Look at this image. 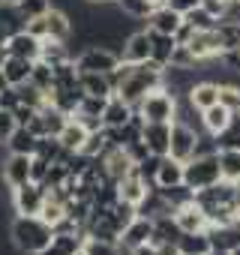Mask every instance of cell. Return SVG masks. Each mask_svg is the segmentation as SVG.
<instances>
[{"mask_svg":"<svg viewBox=\"0 0 240 255\" xmlns=\"http://www.w3.org/2000/svg\"><path fill=\"white\" fill-rule=\"evenodd\" d=\"M9 240L21 255H39L54 240V225H48L42 216H24L18 213L9 225Z\"/></svg>","mask_w":240,"mask_h":255,"instance_id":"1","label":"cell"},{"mask_svg":"<svg viewBox=\"0 0 240 255\" xmlns=\"http://www.w3.org/2000/svg\"><path fill=\"white\" fill-rule=\"evenodd\" d=\"M159 87H165V69L156 66L153 60H147V63H132V72L126 75L123 84L117 87V93L123 96L126 102L138 105L147 93H153Z\"/></svg>","mask_w":240,"mask_h":255,"instance_id":"2","label":"cell"},{"mask_svg":"<svg viewBox=\"0 0 240 255\" xmlns=\"http://www.w3.org/2000/svg\"><path fill=\"white\" fill-rule=\"evenodd\" d=\"M135 114L147 123H174L177 120V96L168 87H159L135 105Z\"/></svg>","mask_w":240,"mask_h":255,"instance_id":"3","label":"cell"},{"mask_svg":"<svg viewBox=\"0 0 240 255\" xmlns=\"http://www.w3.org/2000/svg\"><path fill=\"white\" fill-rule=\"evenodd\" d=\"M72 27H75V24H72L69 12L60 9V6H51L45 15L27 21V30H30L33 36H39V39H57V42H69Z\"/></svg>","mask_w":240,"mask_h":255,"instance_id":"4","label":"cell"},{"mask_svg":"<svg viewBox=\"0 0 240 255\" xmlns=\"http://www.w3.org/2000/svg\"><path fill=\"white\" fill-rule=\"evenodd\" d=\"M222 180V165H219V153H210V156H192L186 162V174H183V183L189 189H207L213 183Z\"/></svg>","mask_w":240,"mask_h":255,"instance_id":"5","label":"cell"},{"mask_svg":"<svg viewBox=\"0 0 240 255\" xmlns=\"http://www.w3.org/2000/svg\"><path fill=\"white\" fill-rule=\"evenodd\" d=\"M120 63V51L108 48V45H87L78 57H75V66L81 72H111L114 66Z\"/></svg>","mask_w":240,"mask_h":255,"instance_id":"6","label":"cell"},{"mask_svg":"<svg viewBox=\"0 0 240 255\" xmlns=\"http://www.w3.org/2000/svg\"><path fill=\"white\" fill-rule=\"evenodd\" d=\"M45 198H48V189L36 180L12 189V207H15V213H24V216H39L45 207Z\"/></svg>","mask_w":240,"mask_h":255,"instance_id":"7","label":"cell"},{"mask_svg":"<svg viewBox=\"0 0 240 255\" xmlns=\"http://www.w3.org/2000/svg\"><path fill=\"white\" fill-rule=\"evenodd\" d=\"M189 51L204 63V60H216V57H222L225 54V42H222V33H219V27H210V30H195L192 36H189Z\"/></svg>","mask_w":240,"mask_h":255,"instance_id":"8","label":"cell"},{"mask_svg":"<svg viewBox=\"0 0 240 255\" xmlns=\"http://www.w3.org/2000/svg\"><path fill=\"white\" fill-rule=\"evenodd\" d=\"M30 171H33V156H27V153H9L0 162V177H3V183L9 189H18V186L30 183L33 180Z\"/></svg>","mask_w":240,"mask_h":255,"instance_id":"9","label":"cell"},{"mask_svg":"<svg viewBox=\"0 0 240 255\" xmlns=\"http://www.w3.org/2000/svg\"><path fill=\"white\" fill-rule=\"evenodd\" d=\"M198 138H201L198 129H192V126L174 120V126H171V150H168V156H174V159H180V162H189V159L195 156Z\"/></svg>","mask_w":240,"mask_h":255,"instance_id":"10","label":"cell"},{"mask_svg":"<svg viewBox=\"0 0 240 255\" xmlns=\"http://www.w3.org/2000/svg\"><path fill=\"white\" fill-rule=\"evenodd\" d=\"M150 51H153V39H150V30H132L123 45H120V60L126 63H147L150 60Z\"/></svg>","mask_w":240,"mask_h":255,"instance_id":"11","label":"cell"},{"mask_svg":"<svg viewBox=\"0 0 240 255\" xmlns=\"http://www.w3.org/2000/svg\"><path fill=\"white\" fill-rule=\"evenodd\" d=\"M171 126L174 123H141V141L153 156H168L171 150Z\"/></svg>","mask_w":240,"mask_h":255,"instance_id":"12","label":"cell"},{"mask_svg":"<svg viewBox=\"0 0 240 255\" xmlns=\"http://www.w3.org/2000/svg\"><path fill=\"white\" fill-rule=\"evenodd\" d=\"M99 162L105 165V171H108V177H111L114 183H120L126 174L135 171V162H132V156H129L126 147H108V150L99 156Z\"/></svg>","mask_w":240,"mask_h":255,"instance_id":"13","label":"cell"},{"mask_svg":"<svg viewBox=\"0 0 240 255\" xmlns=\"http://www.w3.org/2000/svg\"><path fill=\"white\" fill-rule=\"evenodd\" d=\"M135 120V105L126 102L120 93L108 96V105H105V114H102V123L105 129H120V126H126Z\"/></svg>","mask_w":240,"mask_h":255,"instance_id":"14","label":"cell"},{"mask_svg":"<svg viewBox=\"0 0 240 255\" xmlns=\"http://www.w3.org/2000/svg\"><path fill=\"white\" fill-rule=\"evenodd\" d=\"M39 51H42V39L33 36L27 27L12 33L6 39V54H15V57H24V60H39Z\"/></svg>","mask_w":240,"mask_h":255,"instance_id":"15","label":"cell"},{"mask_svg":"<svg viewBox=\"0 0 240 255\" xmlns=\"http://www.w3.org/2000/svg\"><path fill=\"white\" fill-rule=\"evenodd\" d=\"M33 63L36 60H24V57H15V54H6L3 60H0V72H3V78H6L9 87H21V84L30 81Z\"/></svg>","mask_w":240,"mask_h":255,"instance_id":"16","label":"cell"},{"mask_svg":"<svg viewBox=\"0 0 240 255\" xmlns=\"http://www.w3.org/2000/svg\"><path fill=\"white\" fill-rule=\"evenodd\" d=\"M150 237H153V219L138 213V216L123 228V234H120V243L129 246V249H138V246L150 243Z\"/></svg>","mask_w":240,"mask_h":255,"instance_id":"17","label":"cell"},{"mask_svg":"<svg viewBox=\"0 0 240 255\" xmlns=\"http://www.w3.org/2000/svg\"><path fill=\"white\" fill-rule=\"evenodd\" d=\"M180 24H183V15L177 12V9H171L168 3H162V6H156L150 15H147V30H156V33H177L180 30Z\"/></svg>","mask_w":240,"mask_h":255,"instance_id":"18","label":"cell"},{"mask_svg":"<svg viewBox=\"0 0 240 255\" xmlns=\"http://www.w3.org/2000/svg\"><path fill=\"white\" fill-rule=\"evenodd\" d=\"M210 246L216 252H231L240 246V222H225V225H207Z\"/></svg>","mask_w":240,"mask_h":255,"instance_id":"19","label":"cell"},{"mask_svg":"<svg viewBox=\"0 0 240 255\" xmlns=\"http://www.w3.org/2000/svg\"><path fill=\"white\" fill-rule=\"evenodd\" d=\"M183 174H186V162H180L174 156H162L159 168H156V177H153V186H159V189L177 186V183H183Z\"/></svg>","mask_w":240,"mask_h":255,"instance_id":"20","label":"cell"},{"mask_svg":"<svg viewBox=\"0 0 240 255\" xmlns=\"http://www.w3.org/2000/svg\"><path fill=\"white\" fill-rule=\"evenodd\" d=\"M153 189V183H147L138 171H132V174H126L123 180H120L117 183V192H120V198H123V201H129V204H141L144 201V195Z\"/></svg>","mask_w":240,"mask_h":255,"instance_id":"21","label":"cell"},{"mask_svg":"<svg viewBox=\"0 0 240 255\" xmlns=\"http://www.w3.org/2000/svg\"><path fill=\"white\" fill-rule=\"evenodd\" d=\"M84 246L81 231H54V240L39 252V255H75Z\"/></svg>","mask_w":240,"mask_h":255,"instance_id":"22","label":"cell"},{"mask_svg":"<svg viewBox=\"0 0 240 255\" xmlns=\"http://www.w3.org/2000/svg\"><path fill=\"white\" fill-rule=\"evenodd\" d=\"M174 219H177L180 231H207V225H210V222H207V213H204L195 201L177 207V210H174Z\"/></svg>","mask_w":240,"mask_h":255,"instance_id":"23","label":"cell"},{"mask_svg":"<svg viewBox=\"0 0 240 255\" xmlns=\"http://www.w3.org/2000/svg\"><path fill=\"white\" fill-rule=\"evenodd\" d=\"M150 39H153V51H150V60L156 63V66H162V69H168L171 66V57H174V48L180 45L171 33H156V30H150Z\"/></svg>","mask_w":240,"mask_h":255,"instance_id":"24","label":"cell"},{"mask_svg":"<svg viewBox=\"0 0 240 255\" xmlns=\"http://www.w3.org/2000/svg\"><path fill=\"white\" fill-rule=\"evenodd\" d=\"M78 84H81L84 96H102V99L114 96V84H111V78L105 72H81Z\"/></svg>","mask_w":240,"mask_h":255,"instance_id":"25","label":"cell"},{"mask_svg":"<svg viewBox=\"0 0 240 255\" xmlns=\"http://www.w3.org/2000/svg\"><path fill=\"white\" fill-rule=\"evenodd\" d=\"M186 99L195 105V108H210V105H216L219 102V84L216 81H210V78H204V81H195L189 90H186Z\"/></svg>","mask_w":240,"mask_h":255,"instance_id":"26","label":"cell"},{"mask_svg":"<svg viewBox=\"0 0 240 255\" xmlns=\"http://www.w3.org/2000/svg\"><path fill=\"white\" fill-rule=\"evenodd\" d=\"M180 234H183V231H180L174 213H165V216H156V219H153V237H150V243H156V246H162V243H177Z\"/></svg>","mask_w":240,"mask_h":255,"instance_id":"27","label":"cell"},{"mask_svg":"<svg viewBox=\"0 0 240 255\" xmlns=\"http://www.w3.org/2000/svg\"><path fill=\"white\" fill-rule=\"evenodd\" d=\"M87 135H90L87 126H84L78 117H69V123L63 126V132H60L57 138H60V144H63L69 153H78V150H81V144L87 141Z\"/></svg>","mask_w":240,"mask_h":255,"instance_id":"28","label":"cell"},{"mask_svg":"<svg viewBox=\"0 0 240 255\" xmlns=\"http://www.w3.org/2000/svg\"><path fill=\"white\" fill-rule=\"evenodd\" d=\"M231 114L234 111H228L222 102H216V105H210V108H204L201 111V123H204V132H210V135H219L225 126L231 123Z\"/></svg>","mask_w":240,"mask_h":255,"instance_id":"29","label":"cell"},{"mask_svg":"<svg viewBox=\"0 0 240 255\" xmlns=\"http://www.w3.org/2000/svg\"><path fill=\"white\" fill-rule=\"evenodd\" d=\"M177 249H180V255H207L213 249L210 234L207 231H183L177 240Z\"/></svg>","mask_w":240,"mask_h":255,"instance_id":"30","label":"cell"},{"mask_svg":"<svg viewBox=\"0 0 240 255\" xmlns=\"http://www.w3.org/2000/svg\"><path fill=\"white\" fill-rule=\"evenodd\" d=\"M36 144H39V138L27 129V126H15L12 138L6 141V150L9 153H27V156H33L36 153Z\"/></svg>","mask_w":240,"mask_h":255,"instance_id":"31","label":"cell"},{"mask_svg":"<svg viewBox=\"0 0 240 255\" xmlns=\"http://www.w3.org/2000/svg\"><path fill=\"white\" fill-rule=\"evenodd\" d=\"M39 60H45L48 66H60L66 60H72L66 42H57V39H42V51H39Z\"/></svg>","mask_w":240,"mask_h":255,"instance_id":"32","label":"cell"},{"mask_svg":"<svg viewBox=\"0 0 240 255\" xmlns=\"http://www.w3.org/2000/svg\"><path fill=\"white\" fill-rule=\"evenodd\" d=\"M216 144L219 150H240V111L231 114V123L216 135Z\"/></svg>","mask_w":240,"mask_h":255,"instance_id":"33","label":"cell"},{"mask_svg":"<svg viewBox=\"0 0 240 255\" xmlns=\"http://www.w3.org/2000/svg\"><path fill=\"white\" fill-rule=\"evenodd\" d=\"M219 165H222V180L240 183V150H219Z\"/></svg>","mask_w":240,"mask_h":255,"instance_id":"34","label":"cell"},{"mask_svg":"<svg viewBox=\"0 0 240 255\" xmlns=\"http://www.w3.org/2000/svg\"><path fill=\"white\" fill-rule=\"evenodd\" d=\"M159 192L165 195V201H168V207H171V210H177V207H183V204L195 201V189H189L186 183H177V186H168V189H159Z\"/></svg>","mask_w":240,"mask_h":255,"instance_id":"35","label":"cell"},{"mask_svg":"<svg viewBox=\"0 0 240 255\" xmlns=\"http://www.w3.org/2000/svg\"><path fill=\"white\" fill-rule=\"evenodd\" d=\"M120 3V9H123L129 18H135V21H147V15L156 9L150 0H117Z\"/></svg>","mask_w":240,"mask_h":255,"instance_id":"36","label":"cell"},{"mask_svg":"<svg viewBox=\"0 0 240 255\" xmlns=\"http://www.w3.org/2000/svg\"><path fill=\"white\" fill-rule=\"evenodd\" d=\"M30 81L36 87H42L45 93H51V87H54V66H48L45 60H36L33 63V72H30Z\"/></svg>","mask_w":240,"mask_h":255,"instance_id":"37","label":"cell"},{"mask_svg":"<svg viewBox=\"0 0 240 255\" xmlns=\"http://www.w3.org/2000/svg\"><path fill=\"white\" fill-rule=\"evenodd\" d=\"M183 18H186L195 30H210V27H216V24H219V18H216L213 12H207L204 6H195V9H192V12H186Z\"/></svg>","mask_w":240,"mask_h":255,"instance_id":"38","label":"cell"},{"mask_svg":"<svg viewBox=\"0 0 240 255\" xmlns=\"http://www.w3.org/2000/svg\"><path fill=\"white\" fill-rule=\"evenodd\" d=\"M39 216H42L48 225H54V228H57V225L66 219V204L48 195V198H45V207H42V213H39Z\"/></svg>","mask_w":240,"mask_h":255,"instance_id":"39","label":"cell"},{"mask_svg":"<svg viewBox=\"0 0 240 255\" xmlns=\"http://www.w3.org/2000/svg\"><path fill=\"white\" fill-rule=\"evenodd\" d=\"M51 6H54L51 0H21V3H18V12L24 15V21H33V18L45 15Z\"/></svg>","mask_w":240,"mask_h":255,"instance_id":"40","label":"cell"},{"mask_svg":"<svg viewBox=\"0 0 240 255\" xmlns=\"http://www.w3.org/2000/svg\"><path fill=\"white\" fill-rule=\"evenodd\" d=\"M219 102H222L228 111H240V81L219 84Z\"/></svg>","mask_w":240,"mask_h":255,"instance_id":"41","label":"cell"},{"mask_svg":"<svg viewBox=\"0 0 240 255\" xmlns=\"http://www.w3.org/2000/svg\"><path fill=\"white\" fill-rule=\"evenodd\" d=\"M84 252H87V255H120V243L96 240V237H84Z\"/></svg>","mask_w":240,"mask_h":255,"instance_id":"42","label":"cell"},{"mask_svg":"<svg viewBox=\"0 0 240 255\" xmlns=\"http://www.w3.org/2000/svg\"><path fill=\"white\" fill-rule=\"evenodd\" d=\"M15 114L12 111H6V108H0V144L6 147V141L12 138V132H15Z\"/></svg>","mask_w":240,"mask_h":255,"instance_id":"43","label":"cell"},{"mask_svg":"<svg viewBox=\"0 0 240 255\" xmlns=\"http://www.w3.org/2000/svg\"><path fill=\"white\" fill-rule=\"evenodd\" d=\"M21 105V96H18V87H3L0 90V108H6V111H15Z\"/></svg>","mask_w":240,"mask_h":255,"instance_id":"44","label":"cell"},{"mask_svg":"<svg viewBox=\"0 0 240 255\" xmlns=\"http://www.w3.org/2000/svg\"><path fill=\"white\" fill-rule=\"evenodd\" d=\"M48 168H51V162H48V159L33 156V171H30V177H33L36 183H42V180H45V174H48Z\"/></svg>","mask_w":240,"mask_h":255,"instance_id":"45","label":"cell"},{"mask_svg":"<svg viewBox=\"0 0 240 255\" xmlns=\"http://www.w3.org/2000/svg\"><path fill=\"white\" fill-rule=\"evenodd\" d=\"M12 114H15V123H18V126H27V123L36 117V108H30V105H18Z\"/></svg>","mask_w":240,"mask_h":255,"instance_id":"46","label":"cell"},{"mask_svg":"<svg viewBox=\"0 0 240 255\" xmlns=\"http://www.w3.org/2000/svg\"><path fill=\"white\" fill-rule=\"evenodd\" d=\"M165 3H168L171 9H177L180 15H186V12H192L195 6H201V0H165Z\"/></svg>","mask_w":240,"mask_h":255,"instance_id":"47","label":"cell"},{"mask_svg":"<svg viewBox=\"0 0 240 255\" xmlns=\"http://www.w3.org/2000/svg\"><path fill=\"white\" fill-rule=\"evenodd\" d=\"M228 69H234V72H240V48H234V51H225L222 57H219Z\"/></svg>","mask_w":240,"mask_h":255,"instance_id":"48","label":"cell"},{"mask_svg":"<svg viewBox=\"0 0 240 255\" xmlns=\"http://www.w3.org/2000/svg\"><path fill=\"white\" fill-rule=\"evenodd\" d=\"M225 3H228V0H201V6H204L207 12H213L216 18H222V12H225Z\"/></svg>","mask_w":240,"mask_h":255,"instance_id":"49","label":"cell"},{"mask_svg":"<svg viewBox=\"0 0 240 255\" xmlns=\"http://www.w3.org/2000/svg\"><path fill=\"white\" fill-rule=\"evenodd\" d=\"M132 255H159V249H156V243H144V246L132 249Z\"/></svg>","mask_w":240,"mask_h":255,"instance_id":"50","label":"cell"},{"mask_svg":"<svg viewBox=\"0 0 240 255\" xmlns=\"http://www.w3.org/2000/svg\"><path fill=\"white\" fill-rule=\"evenodd\" d=\"M0 3H9V6H18V3H21V0H0Z\"/></svg>","mask_w":240,"mask_h":255,"instance_id":"51","label":"cell"},{"mask_svg":"<svg viewBox=\"0 0 240 255\" xmlns=\"http://www.w3.org/2000/svg\"><path fill=\"white\" fill-rule=\"evenodd\" d=\"M207 255H231V252H216V249H210Z\"/></svg>","mask_w":240,"mask_h":255,"instance_id":"52","label":"cell"},{"mask_svg":"<svg viewBox=\"0 0 240 255\" xmlns=\"http://www.w3.org/2000/svg\"><path fill=\"white\" fill-rule=\"evenodd\" d=\"M150 3H153V6H162V3H165V0H150Z\"/></svg>","mask_w":240,"mask_h":255,"instance_id":"53","label":"cell"},{"mask_svg":"<svg viewBox=\"0 0 240 255\" xmlns=\"http://www.w3.org/2000/svg\"><path fill=\"white\" fill-rule=\"evenodd\" d=\"M231 255H240V246H237V249H231Z\"/></svg>","mask_w":240,"mask_h":255,"instance_id":"54","label":"cell"},{"mask_svg":"<svg viewBox=\"0 0 240 255\" xmlns=\"http://www.w3.org/2000/svg\"><path fill=\"white\" fill-rule=\"evenodd\" d=\"M87 3H105V0H87Z\"/></svg>","mask_w":240,"mask_h":255,"instance_id":"55","label":"cell"},{"mask_svg":"<svg viewBox=\"0 0 240 255\" xmlns=\"http://www.w3.org/2000/svg\"><path fill=\"white\" fill-rule=\"evenodd\" d=\"M75 255H87V252H84V246H81V249H78V252H75Z\"/></svg>","mask_w":240,"mask_h":255,"instance_id":"56","label":"cell"}]
</instances>
